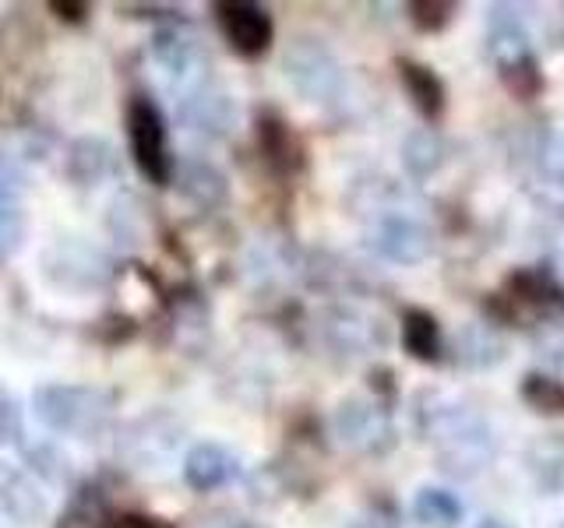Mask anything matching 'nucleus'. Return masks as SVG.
Returning a JSON list of instances; mask_svg holds the SVG:
<instances>
[{
  "label": "nucleus",
  "instance_id": "obj_1",
  "mask_svg": "<svg viewBox=\"0 0 564 528\" xmlns=\"http://www.w3.org/2000/svg\"><path fill=\"white\" fill-rule=\"evenodd\" d=\"M413 416L420 437L434 448L437 469L445 475L473 480V475L490 469L494 454H498V440H494L484 416L437 392H420Z\"/></svg>",
  "mask_w": 564,
  "mask_h": 528
},
{
  "label": "nucleus",
  "instance_id": "obj_2",
  "mask_svg": "<svg viewBox=\"0 0 564 528\" xmlns=\"http://www.w3.org/2000/svg\"><path fill=\"white\" fill-rule=\"evenodd\" d=\"M32 409L50 430L70 437H93L110 422L113 398L99 392V387H85V384H46L35 387Z\"/></svg>",
  "mask_w": 564,
  "mask_h": 528
},
{
  "label": "nucleus",
  "instance_id": "obj_3",
  "mask_svg": "<svg viewBox=\"0 0 564 528\" xmlns=\"http://www.w3.org/2000/svg\"><path fill=\"white\" fill-rule=\"evenodd\" d=\"M282 75L293 85L296 96L307 102H335L346 92L343 64L335 61V53L311 35H296V40L282 53Z\"/></svg>",
  "mask_w": 564,
  "mask_h": 528
},
{
  "label": "nucleus",
  "instance_id": "obj_4",
  "mask_svg": "<svg viewBox=\"0 0 564 528\" xmlns=\"http://www.w3.org/2000/svg\"><path fill=\"white\" fill-rule=\"evenodd\" d=\"M505 299L511 307L529 310L540 324L564 321V282L551 264H525L505 275Z\"/></svg>",
  "mask_w": 564,
  "mask_h": 528
},
{
  "label": "nucleus",
  "instance_id": "obj_5",
  "mask_svg": "<svg viewBox=\"0 0 564 528\" xmlns=\"http://www.w3.org/2000/svg\"><path fill=\"white\" fill-rule=\"evenodd\" d=\"M128 138H131V155H134V166L141 169V176H145L149 184H166L170 180L166 123L152 99H145V96L131 99Z\"/></svg>",
  "mask_w": 564,
  "mask_h": 528
},
{
  "label": "nucleus",
  "instance_id": "obj_6",
  "mask_svg": "<svg viewBox=\"0 0 564 528\" xmlns=\"http://www.w3.org/2000/svg\"><path fill=\"white\" fill-rule=\"evenodd\" d=\"M335 437L343 440L349 451L360 454H384L395 448V430L392 419H388V409H381L378 402L370 398H346L339 409H335Z\"/></svg>",
  "mask_w": 564,
  "mask_h": 528
},
{
  "label": "nucleus",
  "instance_id": "obj_7",
  "mask_svg": "<svg viewBox=\"0 0 564 528\" xmlns=\"http://www.w3.org/2000/svg\"><path fill=\"white\" fill-rule=\"evenodd\" d=\"M181 437H184V427L170 413H149L123 430L120 458L123 462H134L138 469H155L176 451Z\"/></svg>",
  "mask_w": 564,
  "mask_h": 528
},
{
  "label": "nucleus",
  "instance_id": "obj_8",
  "mask_svg": "<svg viewBox=\"0 0 564 528\" xmlns=\"http://www.w3.org/2000/svg\"><path fill=\"white\" fill-rule=\"evenodd\" d=\"M370 246L392 264H420L434 251L431 229L410 216H384L370 229Z\"/></svg>",
  "mask_w": 564,
  "mask_h": 528
},
{
  "label": "nucleus",
  "instance_id": "obj_9",
  "mask_svg": "<svg viewBox=\"0 0 564 528\" xmlns=\"http://www.w3.org/2000/svg\"><path fill=\"white\" fill-rule=\"evenodd\" d=\"M43 272L64 289H93L106 278V261L82 240H64L43 254Z\"/></svg>",
  "mask_w": 564,
  "mask_h": 528
},
{
  "label": "nucleus",
  "instance_id": "obj_10",
  "mask_svg": "<svg viewBox=\"0 0 564 528\" xmlns=\"http://www.w3.org/2000/svg\"><path fill=\"white\" fill-rule=\"evenodd\" d=\"M219 25L237 53L258 57L272 46V14L261 4H219Z\"/></svg>",
  "mask_w": 564,
  "mask_h": 528
},
{
  "label": "nucleus",
  "instance_id": "obj_11",
  "mask_svg": "<svg viewBox=\"0 0 564 528\" xmlns=\"http://www.w3.org/2000/svg\"><path fill=\"white\" fill-rule=\"evenodd\" d=\"M0 510L14 521V525H35L46 515V497L40 483L32 475L0 458Z\"/></svg>",
  "mask_w": 564,
  "mask_h": 528
},
{
  "label": "nucleus",
  "instance_id": "obj_12",
  "mask_svg": "<svg viewBox=\"0 0 564 528\" xmlns=\"http://www.w3.org/2000/svg\"><path fill=\"white\" fill-rule=\"evenodd\" d=\"M395 70H399V81L405 88V96H410L413 110L423 117V120H441L445 117V106H448V88L445 81L437 78V70L420 64V61H410V57H399L395 61Z\"/></svg>",
  "mask_w": 564,
  "mask_h": 528
},
{
  "label": "nucleus",
  "instance_id": "obj_13",
  "mask_svg": "<svg viewBox=\"0 0 564 528\" xmlns=\"http://www.w3.org/2000/svg\"><path fill=\"white\" fill-rule=\"evenodd\" d=\"M152 53H155L159 67H163L170 78H191V75H198V67L205 61L202 40L191 29H184V25L159 29L155 40H152Z\"/></svg>",
  "mask_w": 564,
  "mask_h": 528
},
{
  "label": "nucleus",
  "instance_id": "obj_14",
  "mask_svg": "<svg viewBox=\"0 0 564 528\" xmlns=\"http://www.w3.org/2000/svg\"><path fill=\"white\" fill-rule=\"evenodd\" d=\"M455 363L458 366H469V370H490V366H498L505 360V339H501V331L494 328L490 321H476V324H466L463 331L455 334Z\"/></svg>",
  "mask_w": 564,
  "mask_h": 528
},
{
  "label": "nucleus",
  "instance_id": "obj_15",
  "mask_svg": "<svg viewBox=\"0 0 564 528\" xmlns=\"http://www.w3.org/2000/svg\"><path fill=\"white\" fill-rule=\"evenodd\" d=\"M237 472V458L223 444H194L184 458V483L198 493L223 486Z\"/></svg>",
  "mask_w": 564,
  "mask_h": 528
},
{
  "label": "nucleus",
  "instance_id": "obj_16",
  "mask_svg": "<svg viewBox=\"0 0 564 528\" xmlns=\"http://www.w3.org/2000/svg\"><path fill=\"white\" fill-rule=\"evenodd\" d=\"M402 349L420 363H441V356H445V331H441L431 310L410 307L402 314Z\"/></svg>",
  "mask_w": 564,
  "mask_h": 528
},
{
  "label": "nucleus",
  "instance_id": "obj_17",
  "mask_svg": "<svg viewBox=\"0 0 564 528\" xmlns=\"http://www.w3.org/2000/svg\"><path fill=\"white\" fill-rule=\"evenodd\" d=\"M525 469L546 497L564 493V437L561 433L536 437L533 444L525 448Z\"/></svg>",
  "mask_w": 564,
  "mask_h": 528
},
{
  "label": "nucleus",
  "instance_id": "obj_18",
  "mask_svg": "<svg viewBox=\"0 0 564 528\" xmlns=\"http://www.w3.org/2000/svg\"><path fill=\"white\" fill-rule=\"evenodd\" d=\"M258 141H261V152L269 155V163L279 166L282 173L304 166V148H300L296 134L290 131V123L282 120L279 113L264 110L258 117Z\"/></svg>",
  "mask_w": 564,
  "mask_h": 528
},
{
  "label": "nucleus",
  "instance_id": "obj_19",
  "mask_svg": "<svg viewBox=\"0 0 564 528\" xmlns=\"http://www.w3.org/2000/svg\"><path fill=\"white\" fill-rule=\"evenodd\" d=\"M181 120L187 123L194 134L219 138V134L229 131V123H234V102H229L226 96L194 92L181 106Z\"/></svg>",
  "mask_w": 564,
  "mask_h": 528
},
{
  "label": "nucleus",
  "instance_id": "obj_20",
  "mask_svg": "<svg viewBox=\"0 0 564 528\" xmlns=\"http://www.w3.org/2000/svg\"><path fill=\"white\" fill-rule=\"evenodd\" d=\"M463 518H466V507L452 490H441V486L416 490V497H413L416 528H458Z\"/></svg>",
  "mask_w": 564,
  "mask_h": 528
},
{
  "label": "nucleus",
  "instance_id": "obj_21",
  "mask_svg": "<svg viewBox=\"0 0 564 528\" xmlns=\"http://www.w3.org/2000/svg\"><path fill=\"white\" fill-rule=\"evenodd\" d=\"M67 173H70V180H75V184L96 187L102 176L113 173V148H110V141H102V138H78L75 145H70Z\"/></svg>",
  "mask_w": 564,
  "mask_h": 528
},
{
  "label": "nucleus",
  "instance_id": "obj_22",
  "mask_svg": "<svg viewBox=\"0 0 564 528\" xmlns=\"http://www.w3.org/2000/svg\"><path fill=\"white\" fill-rule=\"evenodd\" d=\"M402 169L413 180H431V176L445 166V141L431 128H416L413 134H405L402 141Z\"/></svg>",
  "mask_w": 564,
  "mask_h": 528
},
{
  "label": "nucleus",
  "instance_id": "obj_23",
  "mask_svg": "<svg viewBox=\"0 0 564 528\" xmlns=\"http://www.w3.org/2000/svg\"><path fill=\"white\" fill-rule=\"evenodd\" d=\"M325 334H328V342L343 352H367L370 345H378L375 324L349 310H332L325 317Z\"/></svg>",
  "mask_w": 564,
  "mask_h": 528
},
{
  "label": "nucleus",
  "instance_id": "obj_24",
  "mask_svg": "<svg viewBox=\"0 0 564 528\" xmlns=\"http://www.w3.org/2000/svg\"><path fill=\"white\" fill-rule=\"evenodd\" d=\"M498 81H501L519 102H536V99L546 92V75H543V67H540V57H536V53H529V57H522V61H516V64L498 67Z\"/></svg>",
  "mask_w": 564,
  "mask_h": 528
},
{
  "label": "nucleus",
  "instance_id": "obj_25",
  "mask_svg": "<svg viewBox=\"0 0 564 528\" xmlns=\"http://www.w3.org/2000/svg\"><path fill=\"white\" fill-rule=\"evenodd\" d=\"M519 398L540 416H564V384L551 374H540V370L522 374Z\"/></svg>",
  "mask_w": 564,
  "mask_h": 528
},
{
  "label": "nucleus",
  "instance_id": "obj_26",
  "mask_svg": "<svg viewBox=\"0 0 564 528\" xmlns=\"http://www.w3.org/2000/svg\"><path fill=\"white\" fill-rule=\"evenodd\" d=\"M181 190L187 194L191 201L198 205H219L226 201V180L219 169H212L208 163H187L181 169Z\"/></svg>",
  "mask_w": 564,
  "mask_h": 528
},
{
  "label": "nucleus",
  "instance_id": "obj_27",
  "mask_svg": "<svg viewBox=\"0 0 564 528\" xmlns=\"http://www.w3.org/2000/svg\"><path fill=\"white\" fill-rule=\"evenodd\" d=\"M455 4H448V0H413L410 4V22L420 29V32H445L452 25L455 18Z\"/></svg>",
  "mask_w": 564,
  "mask_h": 528
},
{
  "label": "nucleus",
  "instance_id": "obj_28",
  "mask_svg": "<svg viewBox=\"0 0 564 528\" xmlns=\"http://www.w3.org/2000/svg\"><path fill=\"white\" fill-rule=\"evenodd\" d=\"M536 166L551 184L564 187V131H551L536 145Z\"/></svg>",
  "mask_w": 564,
  "mask_h": 528
},
{
  "label": "nucleus",
  "instance_id": "obj_29",
  "mask_svg": "<svg viewBox=\"0 0 564 528\" xmlns=\"http://www.w3.org/2000/svg\"><path fill=\"white\" fill-rule=\"evenodd\" d=\"M25 240V219L11 205H0V261H8Z\"/></svg>",
  "mask_w": 564,
  "mask_h": 528
},
{
  "label": "nucleus",
  "instance_id": "obj_30",
  "mask_svg": "<svg viewBox=\"0 0 564 528\" xmlns=\"http://www.w3.org/2000/svg\"><path fill=\"white\" fill-rule=\"evenodd\" d=\"M29 190V173L14 155L0 152V201H14Z\"/></svg>",
  "mask_w": 564,
  "mask_h": 528
},
{
  "label": "nucleus",
  "instance_id": "obj_31",
  "mask_svg": "<svg viewBox=\"0 0 564 528\" xmlns=\"http://www.w3.org/2000/svg\"><path fill=\"white\" fill-rule=\"evenodd\" d=\"M22 440V405L0 387V448Z\"/></svg>",
  "mask_w": 564,
  "mask_h": 528
},
{
  "label": "nucleus",
  "instance_id": "obj_32",
  "mask_svg": "<svg viewBox=\"0 0 564 528\" xmlns=\"http://www.w3.org/2000/svg\"><path fill=\"white\" fill-rule=\"evenodd\" d=\"M536 345H540V356L546 363L564 366V321L543 324V331L536 334Z\"/></svg>",
  "mask_w": 564,
  "mask_h": 528
},
{
  "label": "nucleus",
  "instance_id": "obj_33",
  "mask_svg": "<svg viewBox=\"0 0 564 528\" xmlns=\"http://www.w3.org/2000/svg\"><path fill=\"white\" fill-rule=\"evenodd\" d=\"M53 11H61V18H67V22H82L85 18V4H61V0H53Z\"/></svg>",
  "mask_w": 564,
  "mask_h": 528
},
{
  "label": "nucleus",
  "instance_id": "obj_34",
  "mask_svg": "<svg viewBox=\"0 0 564 528\" xmlns=\"http://www.w3.org/2000/svg\"><path fill=\"white\" fill-rule=\"evenodd\" d=\"M120 528H155V521H152V518L134 515V518H123V525H120Z\"/></svg>",
  "mask_w": 564,
  "mask_h": 528
},
{
  "label": "nucleus",
  "instance_id": "obj_35",
  "mask_svg": "<svg viewBox=\"0 0 564 528\" xmlns=\"http://www.w3.org/2000/svg\"><path fill=\"white\" fill-rule=\"evenodd\" d=\"M476 528H511V525L501 518H484V521H476Z\"/></svg>",
  "mask_w": 564,
  "mask_h": 528
},
{
  "label": "nucleus",
  "instance_id": "obj_36",
  "mask_svg": "<svg viewBox=\"0 0 564 528\" xmlns=\"http://www.w3.org/2000/svg\"><path fill=\"white\" fill-rule=\"evenodd\" d=\"M561 528H564V525H561Z\"/></svg>",
  "mask_w": 564,
  "mask_h": 528
}]
</instances>
